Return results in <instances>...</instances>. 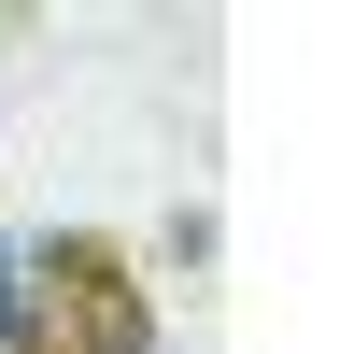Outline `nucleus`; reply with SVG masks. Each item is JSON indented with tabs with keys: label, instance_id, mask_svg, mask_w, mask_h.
I'll return each instance as SVG.
<instances>
[{
	"label": "nucleus",
	"instance_id": "obj_1",
	"mask_svg": "<svg viewBox=\"0 0 354 354\" xmlns=\"http://www.w3.org/2000/svg\"><path fill=\"white\" fill-rule=\"evenodd\" d=\"M28 270V354H156V283L113 227H43L15 241Z\"/></svg>",
	"mask_w": 354,
	"mask_h": 354
},
{
	"label": "nucleus",
	"instance_id": "obj_2",
	"mask_svg": "<svg viewBox=\"0 0 354 354\" xmlns=\"http://www.w3.org/2000/svg\"><path fill=\"white\" fill-rule=\"evenodd\" d=\"M0 354H28V270H15V241H0Z\"/></svg>",
	"mask_w": 354,
	"mask_h": 354
}]
</instances>
